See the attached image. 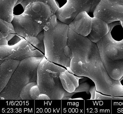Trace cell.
I'll use <instances>...</instances> for the list:
<instances>
[{"instance_id": "obj_22", "label": "cell", "mask_w": 123, "mask_h": 114, "mask_svg": "<svg viewBox=\"0 0 123 114\" xmlns=\"http://www.w3.org/2000/svg\"></svg>"}, {"instance_id": "obj_3", "label": "cell", "mask_w": 123, "mask_h": 114, "mask_svg": "<svg viewBox=\"0 0 123 114\" xmlns=\"http://www.w3.org/2000/svg\"><path fill=\"white\" fill-rule=\"evenodd\" d=\"M53 15L48 4L41 2H32L26 7L22 14L14 15L12 23L16 36L20 40L36 37L43 31L45 25Z\"/></svg>"}, {"instance_id": "obj_11", "label": "cell", "mask_w": 123, "mask_h": 114, "mask_svg": "<svg viewBox=\"0 0 123 114\" xmlns=\"http://www.w3.org/2000/svg\"><path fill=\"white\" fill-rule=\"evenodd\" d=\"M20 61L14 59L0 61V92L7 84Z\"/></svg>"}, {"instance_id": "obj_8", "label": "cell", "mask_w": 123, "mask_h": 114, "mask_svg": "<svg viewBox=\"0 0 123 114\" xmlns=\"http://www.w3.org/2000/svg\"><path fill=\"white\" fill-rule=\"evenodd\" d=\"M44 56L40 51L25 39L14 45H0V61L7 59L21 61L31 56Z\"/></svg>"}, {"instance_id": "obj_19", "label": "cell", "mask_w": 123, "mask_h": 114, "mask_svg": "<svg viewBox=\"0 0 123 114\" xmlns=\"http://www.w3.org/2000/svg\"><path fill=\"white\" fill-rule=\"evenodd\" d=\"M93 99H99V100H103V99H119V100H123V97H118L109 96L102 94L100 92L97 91L96 90L94 92Z\"/></svg>"}, {"instance_id": "obj_1", "label": "cell", "mask_w": 123, "mask_h": 114, "mask_svg": "<svg viewBox=\"0 0 123 114\" xmlns=\"http://www.w3.org/2000/svg\"><path fill=\"white\" fill-rule=\"evenodd\" d=\"M69 46L71 52L69 72L91 80L97 91L102 94L123 97V84L120 80L110 77L96 43L87 37L80 36L72 40Z\"/></svg>"}, {"instance_id": "obj_12", "label": "cell", "mask_w": 123, "mask_h": 114, "mask_svg": "<svg viewBox=\"0 0 123 114\" xmlns=\"http://www.w3.org/2000/svg\"><path fill=\"white\" fill-rule=\"evenodd\" d=\"M109 30L108 23L101 19L94 16L92 30L87 37L96 44L107 35Z\"/></svg>"}, {"instance_id": "obj_13", "label": "cell", "mask_w": 123, "mask_h": 114, "mask_svg": "<svg viewBox=\"0 0 123 114\" xmlns=\"http://www.w3.org/2000/svg\"><path fill=\"white\" fill-rule=\"evenodd\" d=\"M60 77L64 89L68 92L72 93L79 87L80 80L84 77L76 76L66 69L60 73Z\"/></svg>"}, {"instance_id": "obj_17", "label": "cell", "mask_w": 123, "mask_h": 114, "mask_svg": "<svg viewBox=\"0 0 123 114\" xmlns=\"http://www.w3.org/2000/svg\"><path fill=\"white\" fill-rule=\"evenodd\" d=\"M35 2H43L48 4L51 8L54 14H55L56 12L60 8L55 0H18L15 6L18 4H20L25 9L26 7L30 3Z\"/></svg>"}, {"instance_id": "obj_9", "label": "cell", "mask_w": 123, "mask_h": 114, "mask_svg": "<svg viewBox=\"0 0 123 114\" xmlns=\"http://www.w3.org/2000/svg\"><path fill=\"white\" fill-rule=\"evenodd\" d=\"M93 14L94 17L101 19L108 24L123 22V0H102Z\"/></svg>"}, {"instance_id": "obj_21", "label": "cell", "mask_w": 123, "mask_h": 114, "mask_svg": "<svg viewBox=\"0 0 123 114\" xmlns=\"http://www.w3.org/2000/svg\"><path fill=\"white\" fill-rule=\"evenodd\" d=\"M43 99H50L48 95L40 93L38 96L37 100H43Z\"/></svg>"}, {"instance_id": "obj_10", "label": "cell", "mask_w": 123, "mask_h": 114, "mask_svg": "<svg viewBox=\"0 0 123 114\" xmlns=\"http://www.w3.org/2000/svg\"><path fill=\"white\" fill-rule=\"evenodd\" d=\"M93 18L86 12L79 13L69 24V28L81 36L87 37L92 30Z\"/></svg>"}, {"instance_id": "obj_5", "label": "cell", "mask_w": 123, "mask_h": 114, "mask_svg": "<svg viewBox=\"0 0 123 114\" xmlns=\"http://www.w3.org/2000/svg\"><path fill=\"white\" fill-rule=\"evenodd\" d=\"M118 22L108 24L109 31L96 43L102 60L112 79L119 80L123 76V38L116 40L111 32Z\"/></svg>"}, {"instance_id": "obj_4", "label": "cell", "mask_w": 123, "mask_h": 114, "mask_svg": "<svg viewBox=\"0 0 123 114\" xmlns=\"http://www.w3.org/2000/svg\"><path fill=\"white\" fill-rule=\"evenodd\" d=\"M66 70L44 56L37 68V82L41 93L48 95L52 100L73 99L72 97L76 93L66 91L60 79V73Z\"/></svg>"}, {"instance_id": "obj_2", "label": "cell", "mask_w": 123, "mask_h": 114, "mask_svg": "<svg viewBox=\"0 0 123 114\" xmlns=\"http://www.w3.org/2000/svg\"><path fill=\"white\" fill-rule=\"evenodd\" d=\"M68 25L54 14L44 28L45 57L50 61L70 69L71 53L68 45Z\"/></svg>"}, {"instance_id": "obj_16", "label": "cell", "mask_w": 123, "mask_h": 114, "mask_svg": "<svg viewBox=\"0 0 123 114\" xmlns=\"http://www.w3.org/2000/svg\"><path fill=\"white\" fill-rule=\"evenodd\" d=\"M44 38V31H43L39 33L37 37H28L25 39L27 40L38 50L45 54V48Z\"/></svg>"}, {"instance_id": "obj_20", "label": "cell", "mask_w": 123, "mask_h": 114, "mask_svg": "<svg viewBox=\"0 0 123 114\" xmlns=\"http://www.w3.org/2000/svg\"><path fill=\"white\" fill-rule=\"evenodd\" d=\"M41 93L38 84L34 85L31 87L30 91L31 98L32 99L37 100L38 97Z\"/></svg>"}, {"instance_id": "obj_7", "label": "cell", "mask_w": 123, "mask_h": 114, "mask_svg": "<svg viewBox=\"0 0 123 114\" xmlns=\"http://www.w3.org/2000/svg\"><path fill=\"white\" fill-rule=\"evenodd\" d=\"M102 0H67L63 6L55 13L57 18L68 25L78 14L86 12L94 13Z\"/></svg>"}, {"instance_id": "obj_14", "label": "cell", "mask_w": 123, "mask_h": 114, "mask_svg": "<svg viewBox=\"0 0 123 114\" xmlns=\"http://www.w3.org/2000/svg\"><path fill=\"white\" fill-rule=\"evenodd\" d=\"M18 0H0V19L12 23L13 9Z\"/></svg>"}, {"instance_id": "obj_15", "label": "cell", "mask_w": 123, "mask_h": 114, "mask_svg": "<svg viewBox=\"0 0 123 114\" xmlns=\"http://www.w3.org/2000/svg\"><path fill=\"white\" fill-rule=\"evenodd\" d=\"M0 36L4 38L8 42L16 35L15 28L12 23L0 19Z\"/></svg>"}, {"instance_id": "obj_6", "label": "cell", "mask_w": 123, "mask_h": 114, "mask_svg": "<svg viewBox=\"0 0 123 114\" xmlns=\"http://www.w3.org/2000/svg\"><path fill=\"white\" fill-rule=\"evenodd\" d=\"M44 56H31L20 61L19 65L3 90L0 99H21V91L31 82L37 81V68Z\"/></svg>"}, {"instance_id": "obj_18", "label": "cell", "mask_w": 123, "mask_h": 114, "mask_svg": "<svg viewBox=\"0 0 123 114\" xmlns=\"http://www.w3.org/2000/svg\"><path fill=\"white\" fill-rule=\"evenodd\" d=\"M37 84V81L31 82L27 84L22 89L20 93L19 97L23 100H32L31 98L30 91L31 87Z\"/></svg>"}]
</instances>
